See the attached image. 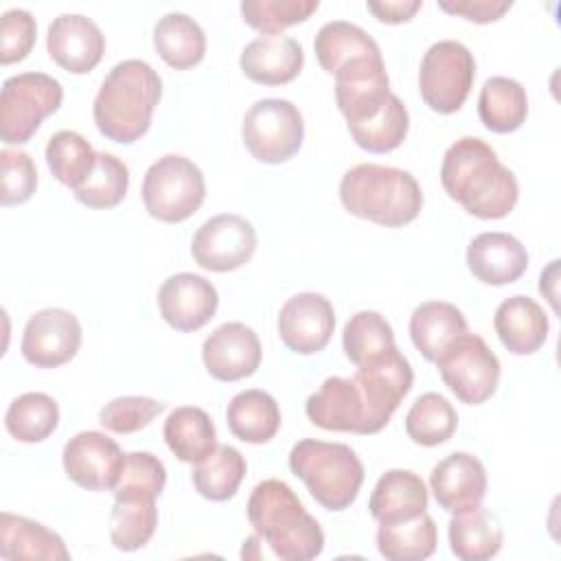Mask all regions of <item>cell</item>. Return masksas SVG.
I'll return each instance as SVG.
<instances>
[{"instance_id":"obj_1","label":"cell","mask_w":561,"mask_h":561,"mask_svg":"<svg viewBox=\"0 0 561 561\" xmlns=\"http://www.w3.org/2000/svg\"><path fill=\"white\" fill-rule=\"evenodd\" d=\"M440 184L469 215L480 219L506 217L519 197V184L495 149L476 136L451 142L440 162Z\"/></svg>"},{"instance_id":"obj_2","label":"cell","mask_w":561,"mask_h":561,"mask_svg":"<svg viewBox=\"0 0 561 561\" xmlns=\"http://www.w3.org/2000/svg\"><path fill=\"white\" fill-rule=\"evenodd\" d=\"M162 96L160 75L142 59L118 61L101 81L92 116L96 129L114 142L131 145L147 134Z\"/></svg>"},{"instance_id":"obj_3","label":"cell","mask_w":561,"mask_h":561,"mask_svg":"<svg viewBox=\"0 0 561 561\" xmlns=\"http://www.w3.org/2000/svg\"><path fill=\"white\" fill-rule=\"evenodd\" d=\"M248 522L254 535L283 561H309L324 550V533L294 489L276 478L259 482L248 497Z\"/></svg>"},{"instance_id":"obj_4","label":"cell","mask_w":561,"mask_h":561,"mask_svg":"<svg viewBox=\"0 0 561 561\" xmlns=\"http://www.w3.org/2000/svg\"><path fill=\"white\" fill-rule=\"evenodd\" d=\"M340 202L359 219L401 228L419 217L423 191L410 171L362 162L342 175Z\"/></svg>"},{"instance_id":"obj_5","label":"cell","mask_w":561,"mask_h":561,"mask_svg":"<svg viewBox=\"0 0 561 561\" xmlns=\"http://www.w3.org/2000/svg\"><path fill=\"white\" fill-rule=\"evenodd\" d=\"M289 469L327 511L348 508L364 482V465L344 443L302 438L289 451Z\"/></svg>"},{"instance_id":"obj_6","label":"cell","mask_w":561,"mask_h":561,"mask_svg":"<svg viewBox=\"0 0 561 561\" xmlns=\"http://www.w3.org/2000/svg\"><path fill=\"white\" fill-rule=\"evenodd\" d=\"M142 202L147 213L164 224H180L202 206L206 180L202 169L180 153L158 158L142 178Z\"/></svg>"},{"instance_id":"obj_7","label":"cell","mask_w":561,"mask_h":561,"mask_svg":"<svg viewBox=\"0 0 561 561\" xmlns=\"http://www.w3.org/2000/svg\"><path fill=\"white\" fill-rule=\"evenodd\" d=\"M64 88L46 72H20L2 83L0 92V138L7 145H24L39 129L42 121L61 105Z\"/></svg>"},{"instance_id":"obj_8","label":"cell","mask_w":561,"mask_h":561,"mask_svg":"<svg viewBox=\"0 0 561 561\" xmlns=\"http://www.w3.org/2000/svg\"><path fill=\"white\" fill-rule=\"evenodd\" d=\"M473 53L458 39L434 42L419 68V92L425 105L438 114L458 112L473 85Z\"/></svg>"},{"instance_id":"obj_9","label":"cell","mask_w":561,"mask_h":561,"mask_svg":"<svg viewBox=\"0 0 561 561\" xmlns=\"http://www.w3.org/2000/svg\"><path fill=\"white\" fill-rule=\"evenodd\" d=\"M241 136L245 149L259 162H287L305 140L302 114L287 99H259L243 116Z\"/></svg>"},{"instance_id":"obj_10","label":"cell","mask_w":561,"mask_h":561,"mask_svg":"<svg viewBox=\"0 0 561 561\" xmlns=\"http://www.w3.org/2000/svg\"><path fill=\"white\" fill-rule=\"evenodd\" d=\"M364 408V436L381 432L403 397L410 392L414 370L408 357L394 346L386 355L357 366L351 377Z\"/></svg>"},{"instance_id":"obj_11","label":"cell","mask_w":561,"mask_h":561,"mask_svg":"<svg viewBox=\"0 0 561 561\" xmlns=\"http://www.w3.org/2000/svg\"><path fill=\"white\" fill-rule=\"evenodd\" d=\"M445 386L467 405L489 401L500 381V359L489 344L476 333H462L436 359Z\"/></svg>"},{"instance_id":"obj_12","label":"cell","mask_w":561,"mask_h":561,"mask_svg":"<svg viewBox=\"0 0 561 561\" xmlns=\"http://www.w3.org/2000/svg\"><path fill=\"white\" fill-rule=\"evenodd\" d=\"M256 250L254 226L234 213L206 219L191 241L193 261L208 272H232L245 265Z\"/></svg>"},{"instance_id":"obj_13","label":"cell","mask_w":561,"mask_h":561,"mask_svg":"<svg viewBox=\"0 0 561 561\" xmlns=\"http://www.w3.org/2000/svg\"><path fill=\"white\" fill-rule=\"evenodd\" d=\"M66 476L85 491H114L125 454L114 438L103 432L88 430L75 434L61 451Z\"/></svg>"},{"instance_id":"obj_14","label":"cell","mask_w":561,"mask_h":561,"mask_svg":"<svg viewBox=\"0 0 561 561\" xmlns=\"http://www.w3.org/2000/svg\"><path fill=\"white\" fill-rule=\"evenodd\" d=\"M81 346V324L72 311L48 307L35 311L24 327L20 351L35 368H57Z\"/></svg>"},{"instance_id":"obj_15","label":"cell","mask_w":561,"mask_h":561,"mask_svg":"<svg viewBox=\"0 0 561 561\" xmlns=\"http://www.w3.org/2000/svg\"><path fill=\"white\" fill-rule=\"evenodd\" d=\"M276 327L280 342L289 351L313 355L329 344L335 329V311L322 294L300 291L280 307Z\"/></svg>"},{"instance_id":"obj_16","label":"cell","mask_w":561,"mask_h":561,"mask_svg":"<svg viewBox=\"0 0 561 561\" xmlns=\"http://www.w3.org/2000/svg\"><path fill=\"white\" fill-rule=\"evenodd\" d=\"M219 294L199 274L180 272L169 276L158 289V309L175 331H197L215 318Z\"/></svg>"},{"instance_id":"obj_17","label":"cell","mask_w":561,"mask_h":561,"mask_svg":"<svg viewBox=\"0 0 561 561\" xmlns=\"http://www.w3.org/2000/svg\"><path fill=\"white\" fill-rule=\"evenodd\" d=\"M46 48L59 68L85 75L103 59L105 35L88 15L61 13L48 24Z\"/></svg>"},{"instance_id":"obj_18","label":"cell","mask_w":561,"mask_h":561,"mask_svg":"<svg viewBox=\"0 0 561 561\" xmlns=\"http://www.w3.org/2000/svg\"><path fill=\"white\" fill-rule=\"evenodd\" d=\"M261 353L259 335L243 322L219 324L202 344L204 366L219 381H239L254 375Z\"/></svg>"},{"instance_id":"obj_19","label":"cell","mask_w":561,"mask_h":561,"mask_svg":"<svg viewBox=\"0 0 561 561\" xmlns=\"http://www.w3.org/2000/svg\"><path fill=\"white\" fill-rule=\"evenodd\" d=\"M430 489L438 506L451 515L478 508L486 495L484 465L473 454L454 451L434 465Z\"/></svg>"},{"instance_id":"obj_20","label":"cell","mask_w":561,"mask_h":561,"mask_svg":"<svg viewBox=\"0 0 561 561\" xmlns=\"http://www.w3.org/2000/svg\"><path fill=\"white\" fill-rule=\"evenodd\" d=\"M467 267L484 285H508L526 272L528 252L508 232H480L467 245Z\"/></svg>"},{"instance_id":"obj_21","label":"cell","mask_w":561,"mask_h":561,"mask_svg":"<svg viewBox=\"0 0 561 561\" xmlns=\"http://www.w3.org/2000/svg\"><path fill=\"white\" fill-rule=\"evenodd\" d=\"M305 64L298 39L287 35H259L241 50L243 75L261 85H283L294 81Z\"/></svg>"},{"instance_id":"obj_22","label":"cell","mask_w":561,"mask_h":561,"mask_svg":"<svg viewBox=\"0 0 561 561\" xmlns=\"http://www.w3.org/2000/svg\"><path fill=\"white\" fill-rule=\"evenodd\" d=\"M500 342L513 355H533L548 340V316L543 307L528 296H511L502 300L493 316Z\"/></svg>"},{"instance_id":"obj_23","label":"cell","mask_w":561,"mask_h":561,"mask_svg":"<svg viewBox=\"0 0 561 561\" xmlns=\"http://www.w3.org/2000/svg\"><path fill=\"white\" fill-rule=\"evenodd\" d=\"M309 421L327 432H351L364 436V408L357 388L346 377H327L305 401Z\"/></svg>"},{"instance_id":"obj_24","label":"cell","mask_w":561,"mask_h":561,"mask_svg":"<svg viewBox=\"0 0 561 561\" xmlns=\"http://www.w3.org/2000/svg\"><path fill=\"white\" fill-rule=\"evenodd\" d=\"M368 508L379 524L412 519L427 508L425 482L414 471L390 469L377 480L368 500Z\"/></svg>"},{"instance_id":"obj_25","label":"cell","mask_w":561,"mask_h":561,"mask_svg":"<svg viewBox=\"0 0 561 561\" xmlns=\"http://www.w3.org/2000/svg\"><path fill=\"white\" fill-rule=\"evenodd\" d=\"M316 59L329 75H337L340 70L381 57L379 44L357 24L346 20H331L320 26L313 39Z\"/></svg>"},{"instance_id":"obj_26","label":"cell","mask_w":561,"mask_h":561,"mask_svg":"<svg viewBox=\"0 0 561 561\" xmlns=\"http://www.w3.org/2000/svg\"><path fill=\"white\" fill-rule=\"evenodd\" d=\"M0 557L7 561H15V559L68 561L70 552L64 539L55 530L46 528L35 519L2 511L0 513Z\"/></svg>"},{"instance_id":"obj_27","label":"cell","mask_w":561,"mask_h":561,"mask_svg":"<svg viewBox=\"0 0 561 561\" xmlns=\"http://www.w3.org/2000/svg\"><path fill=\"white\" fill-rule=\"evenodd\" d=\"M467 331L462 311L445 300L421 302L410 316L412 344L427 362H436L445 348Z\"/></svg>"},{"instance_id":"obj_28","label":"cell","mask_w":561,"mask_h":561,"mask_svg":"<svg viewBox=\"0 0 561 561\" xmlns=\"http://www.w3.org/2000/svg\"><path fill=\"white\" fill-rule=\"evenodd\" d=\"M226 421L230 432L250 445L270 443L280 430V408L276 399L259 388L237 392L228 408Z\"/></svg>"},{"instance_id":"obj_29","label":"cell","mask_w":561,"mask_h":561,"mask_svg":"<svg viewBox=\"0 0 561 561\" xmlns=\"http://www.w3.org/2000/svg\"><path fill=\"white\" fill-rule=\"evenodd\" d=\"M158 526L156 497L147 493L116 491L110 513V539L123 552L140 550L149 543Z\"/></svg>"},{"instance_id":"obj_30","label":"cell","mask_w":561,"mask_h":561,"mask_svg":"<svg viewBox=\"0 0 561 561\" xmlns=\"http://www.w3.org/2000/svg\"><path fill=\"white\" fill-rule=\"evenodd\" d=\"M447 535L451 552L462 561H486L495 557L504 543L502 524L482 506L454 513Z\"/></svg>"},{"instance_id":"obj_31","label":"cell","mask_w":561,"mask_h":561,"mask_svg":"<svg viewBox=\"0 0 561 561\" xmlns=\"http://www.w3.org/2000/svg\"><path fill=\"white\" fill-rule=\"evenodd\" d=\"M153 48L175 70L197 66L206 55L204 28L186 13H164L153 26Z\"/></svg>"},{"instance_id":"obj_32","label":"cell","mask_w":561,"mask_h":561,"mask_svg":"<svg viewBox=\"0 0 561 561\" xmlns=\"http://www.w3.org/2000/svg\"><path fill=\"white\" fill-rule=\"evenodd\" d=\"M162 434L175 458L191 465H197L217 447L213 419L197 405H180L171 410Z\"/></svg>"},{"instance_id":"obj_33","label":"cell","mask_w":561,"mask_h":561,"mask_svg":"<svg viewBox=\"0 0 561 561\" xmlns=\"http://www.w3.org/2000/svg\"><path fill=\"white\" fill-rule=\"evenodd\" d=\"M478 116L495 134L519 129L528 116L526 88L511 77H489L480 88Z\"/></svg>"},{"instance_id":"obj_34","label":"cell","mask_w":561,"mask_h":561,"mask_svg":"<svg viewBox=\"0 0 561 561\" xmlns=\"http://www.w3.org/2000/svg\"><path fill=\"white\" fill-rule=\"evenodd\" d=\"M438 530L427 513L397 524H379L377 548L388 561H421L434 554Z\"/></svg>"},{"instance_id":"obj_35","label":"cell","mask_w":561,"mask_h":561,"mask_svg":"<svg viewBox=\"0 0 561 561\" xmlns=\"http://www.w3.org/2000/svg\"><path fill=\"white\" fill-rule=\"evenodd\" d=\"M245 469L248 465L239 449L232 445H217L204 460L193 467L191 480L202 497L210 502H224L239 491Z\"/></svg>"},{"instance_id":"obj_36","label":"cell","mask_w":561,"mask_h":561,"mask_svg":"<svg viewBox=\"0 0 561 561\" xmlns=\"http://www.w3.org/2000/svg\"><path fill=\"white\" fill-rule=\"evenodd\" d=\"M59 425V405L46 392H24L4 414L7 432L20 443H42Z\"/></svg>"},{"instance_id":"obj_37","label":"cell","mask_w":561,"mask_h":561,"mask_svg":"<svg viewBox=\"0 0 561 561\" xmlns=\"http://www.w3.org/2000/svg\"><path fill=\"white\" fill-rule=\"evenodd\" d=\"M408 127V107L397 94H390L379 112L359 123L348 125V134L357 147L370 153H388L405 140Z\"/></svg>"},{"instance_id":"obj_38","label":"cell","mask_w":561,"mask_h":561,"mask_svg":"<svg viewBox=\"0 0 561 561\" xmlns=\"http://www.w3.org/2000/svg\"><path fill=\"white\" fill-rule=\"evenodd\" d=\"M96 156L92 145L72 129H59L46 142V164L50 173L72 191L90 178Z\"/></svg>"},{"instance_id":"obj_39","label":"cell","mask_w":561,"mask_h":561,"mask_svg":"<svg viewBox=\"0 0 561 561\" xmlns=\"http://www.w3.org/2000/svg\"><path fill=\"white\" fill-rule=\"evenodd\" d=\"M394 346V331L379 311H357L344 324L342 348L355 366L368 364Z\"/></svg>"},{"instance_id":"obj_40","label":"cell","mask_w":561,"mask_h":561,"mask_svg":"<svg viewBox=\"0 0 561 561\" xmlns=\"http://www.w3.org/2000/svg\"><path fill=\"white\" fill-rule=\"evenodd\" d=\"M458 427V414L454 405L438 392L421 394L405 414L408 436L423 447H436L447 443Z\"/></svg>"},{"instance_id":"obj_41","label":"cell","mask_w":561,"mask_h":561,"mask_svg":"<svg viewBox=\"0 0 561 561\" xmlns=\"http://www.w3.org/2000/svg\"><path fill=\"white\" fill-rule=\"evenodd\" d=\"M129 188V169L114 153L101 151L90 178L72 191L75 199L88 208H114L123 202Z\"/></svg>"},{"instance_id":"obj_42","label":"cell","mask_w":561,"mask_h":561,"mask_svg":"<svg viewBox=\"0 0 561 561\" xmlns=\"http://www.w3.org/2000/svg\"><path fill=\"white\" fill-rule=\"evenodd\" d=\"M320 7L318 0H245L241 2L243 22L265 35H280V31L305 22Z\"/></svg>"},{"instance_id":"obj_43","label":"cell","mask_w":561,"mask_h":561,"mask_svg":"<svg viewBox=\"0 0 561 561\" xmlns=\"http://www.w3.org/2000/svg\"><path fill=\"white\" fill-rule=\"evenodd\" d=\"M162 410H164V403L151 397H140V394L116 397L101 408L99 423L114 434H134L147 427Z\"/></svg>"},{"instance_id":"obj_44","label":"cell","mask_w":561,"mask_h":561,"mask_svg":"<svg viewBox=\"0 0 561 561\" xmlns=\"http://www.w3.org/2000/svg\"><path fill=\"white\" fill-rule=\"evenodd\" d=\"M0 164H2V191H0L2 206H15L31 199V195L37 188V169L33 158L22 149H2Z\"/></svg>"},{"instance_id":"obj_45","label":"cell","mask_w":561,"mask_h":561,"mask_svg":"<svg viewBox=\"0 0 561 561\" xmlns=\"http://www.w3.org/2000/svg\"><path fill=\"white\" fill-rule=\"evenodd\" d=\"M164 484H167V469L162 460L149 451H131V454H125V465L114 486V493L131 491V493H147L158 497Z\"/></svg>"},{"instance_id":"obj_46","label":"cell","mask_w":561,"mask_h":561,"mask_svg":"<svg viewBox=\"0 0 561 561\" xmlns=\"http://www.w3.org/2000/svg\"><path fill=\"white\" fill-rule=\"evenodd\" d=\"M37 37L35 18L26 9H9L2 13L0 24V64L22 61Z\"/></svg>"},{"instance_id":"obj_47","label":"cell","mask_w":561,"mask_h":561,"mask_svg":"<svg viewBox=\"0 0 561 561\" xmlns=\"http://www.w3.org/2000/svg\"><path fill=\"white\" fill-rule=\"evenodd\" d=\"M438 7L469 22L489 24L500 20L513 7V2L511 0H440Z\"/></svg>"},{"instance_id":"obj_48","label":"cell","mask_w":561,"mask_h":561,"mask_svg":"<svg viewBox=\"0 0 561 561\" xmlns=\"http://www.w3.org/2000/svg\"><path fill=\"white\" fill-rule=\"evenodd\" d=\"M368 11L386 24H401L414 18V13L423 7L421 0H368Z\"/></svg>"}]
</instances>
